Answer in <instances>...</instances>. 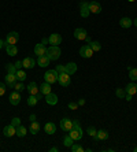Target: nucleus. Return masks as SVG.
I'll return each mask as SVG.
<instances>
[{
    "mask_svg": "<svg viewBox=\"0 0 137 152\" xmlns=\"http://www.w3.org/2000/svg\"><path fill=\"white\" fill-rule=\"evenodd\" d=\"M60 48H59V45H51L47 50V56L49 58V60H58L60 58Z\"/></svg>",
    "mask_w": 137,
    "mask_h": 152,
    "instance_id": "1",
    "label": "nucleus"
},
{
    "mask_svg": "<svg viewBox=\"0 0 137 152\" xmlns=\"http://www.w3.org/2000/svg\"><path fill=\"white\" fill-rule=\"evenodd\" d=\"M58 71L56 70H47V73L44 74V80L48 84H53V82H58Z\"/></svg>",
    "mask_w": 137,
    "mask_h": 152,
    "instance_id": "2",
    "label": "nucleus"
},
{
    "mask_svg": "<svg viewBox=\"0 0 137 152\" xmlns=\"http://www.w3.org/2000/svg\"><path fill=\"white\" fill-rule=\"evenodd\" d=\"M69 136L73 138L74 141H78V140H81V138H82V136H84V133H82V130H81V126L71 127V130L69 132Z\"/></svg>",
    "mask_w": 137,
    "mask_h": 152,
    "instance_id": "3",
    "label": "nucleus"
},
{
    "mask_svg": "<svg viewBox=\"0 0 137 152\" xmlns=\"http://www.w3.org/2000/svg\"><path fill=\"white\" fill-rule=\"evenodd\" d=\"M58 82H59V85H62V86H69L71 82L70 80V74H67V73H62V74L58 75Z\"/></svg>",
    "mask_w": 137,
    "mask_h": 152,
    "instance_id": "4",
    "label": "nucleus"
},
{
    "mask_svg": "<svg viewBox=\"0 0 137 152\" xmlns=\"http://www.w3.org/2000/svg\"><path fill=\"white\" fill-rule=\"evenodd\" d=\"M88 1H81L80 3V15L82 18H88L91 11H89V7H88Z\"/></svg>",
    "mask_w": 137,
    "mask_h": 152,
    "instance_id": "5",
    "label": "nucleus"
},
{
    "mask_svg": "<svg viewBox=\"0 0 137 152\" xmlns=\"http://www.w3.org/2000/svg\"><path fill=\"white\" fill-rule=\"evenodd\" d=\"M4 81H6V85H7L8 88H14L15 84L18 82V80H17V75L15 74L7 73V75H6V78H4Z\"/></svg>",
    "mask_w": 137,
    "mask_h": 152,
    "instance_id": "6",
    "label": "nucleus"
},
{
    "mask_svg": "<svg viewBox=\"0 0 137 152\" xmlns=\"http://www.w3.org/2000/svg\"><path fill=\"white\" fill-rule=\"evenodd\" d=\"M88 7H89V11H91L92 14H99V12H102V6H100V3L96 1V0L89 1Z\"/></svg>",
    "mask_w": 137,
    "mask_h": 152,
    "instance_id": "7",
    "label": "nucleus"
},
{
    "mask_svg": "<svg viewBox=\"0 0 137 152\" xmlns=\"http://www.w3.org/2000/svg\"><path fill=\"white\" fill-rule=\"evenodd\" d=\"M19 40V34L17 32H10L6 36V44H17Z\"/></svg>",
    "mask_w": 137,
    "mask_h": 152,
    "instance_id": "8",
    "label": "nucleus"
},
{
    "mask_svg": "<svg viewBox=\"0 0 137 152\" xmlns=\"http://www.w3.org/2000/svg\"><path fill=\"white\" fill-rule=\"evenodd\" d=\"M80 55L82 58H91L93 55V50L91 48V45H82L80 48Z\"/></svg>",
    "mask_w": 137,
    "mask_h": 152,
    "instance_id": "9",
    "label": "nucleus"
},
{
    "mask_svg": "<svg viewBox=\"0 0 137 152\" xmlns=\"http://www.w3.org/2000/svg\"><path fill=\"white\" fill-rule=\"evenodd\" d=\"M74 37L77 40H86V37H88V33H86V30L82 28H77L75 30H74Z\"/></svg>",
    "mask_w": 137,
    "mask_h": 152,
    "instance_id": "10",
    "label": "nucleus"
},
{
    "mask_svg": "<svg viewBox=\"0 0 137 152\" xmlns=\"http://www.w3.org/2000/svg\"><path fill=\"white\" fill-rule=\"evenodd\" d=\"M48 41L51 45H59L60 42H62V36L59 33H52V34L48 37Z\"/></svg>",
    "mask_w": 137,
    "mask_h": 152,
    "instance_id": "11",
    "label": "nucleus"
},
{
    "mask_svg": "<svg viewBox=\"0 0 137 152\" xmlns=\"http://www.w3.org/2000/svg\"><path fill=\"white\" fill-rule=\"evenodd\" d=\"M60 127L64 132H70L71 127H73V121H70L69 118H63V119L60 121Z\"/></svg>",
    "mask_w": 137,
    "mask_h": 152,
    "instance_id": "12",
    "label": "nucleus"
},
{
    "mask_svg": "<svg viewBox=\"0 0 137 152\" xmlns=\"http://www.w3.org/2000/svg\"><path fill=\"white\" fill-rule=\"evenodd\" d=\"M15 132H17V127H14L10 124V125H7V126H4L3 134L6 136V137H12V136L15 134Z\"/></svg>",
    "mask_w": 137,
    "mask_h": 152,
    "instance_id": "13",
    "label": "nucleus"
},
{
    "mask_svg": "<svg viewBox=\"0 0 137 152\" xmlns=\"http://www.w3.org/2000/svg\"><path fill=\"white\" fill-rule=\"evenodd\" d=\"M34 53L37 55V58L41 56V55H45V53H47L45 45H44L42 42H40V44H36V47H34Z\"/></svg>",
    "mask_w": 137,
    "mask_h": 152,
    "instance_id": "14",
    "label": "nucleus"
},
{
    "mask_svg": "<svg viewBox=\"0 0 137 152\" xmlns=\"http://www.w3.org/2000/svg\"><path fill=\"white\" fill-rule=\"evenodd\" d=\"M45 102L49 106H55V104H58V96L52 92L48 93V95H45Z\"/></svg>",
    "mask_w": 137,
    "mask_h": 152,
    "instance_id": "15",
    "label": "nucleus"
},
{
    "mask_svg": "<svg viewBox=\"0 0 137 152\" xmlns=\"http://www.w3.org/2000/svg\"><path fill=\"white\" fill-rule=\"evenodd\" d=\"M107 138H108V132L102 129V130H97V133H96V136L93 137V140H95V141H100V140H107Z\"/></svg>",
    "mask_w": 137,
    "mask_h": 152,
    "instance_id": "16",
    "label": "nucleus"
},
{
    "mask_svg": "<svg viewBox=\"0 0 137 152\" xmlns=\"http://www.w3.org/2000/svg\"><path fill=\"white\" fill-rule=\"evenodd\" d=\"M19 102H21V95H19V92L14 91V92L10 95V103L12 104V106H18Z\"/></svg>",
    "mask_w": 137,
    "mask_h": 152,
    "instance_id": "17",
    "label": "nucleus"
},
{
    "mask_svg": "<svg viewBox=\"0 0 137 152\" xmlns=\"http://www.w3.org/2000/svg\"><path fill=\"white\" fill-rule=\"evenodd\" d=\"M49 58L47 56V55H41V56H39L37 58V64H39L40 67H47L49 64Z\"/></svg>",
    "mask_w": 137,
    "mask_h": 152,
    "instance_id": "18",
    "label": "nucleus"
},
{
    "mask_svg": "<svg viewBox=\"0 0 137 152\" xmlns=\"http://www.w3.org/2000/svg\"><path fill=\"white\" fill-rule=\"evenodd\" d=\"M22 66H23L25 69H33L36 66V60L33 59V58H25V59L22 60Z\"/></svg>",
    "mask_w": 137,
    "mask_h": 152,
    "instance_id": "19",
    "label": "nucleus"
},
{
    "mask_svg": "<svg viewBox=\"0 0 137 152\" xmlns=\"http://www.w3.org/2000/svg\"><path fill=\"white\" fill-rule=\"evenodd\" d=\"M6 51H7L8 56H15L18 53V48L15 44H7V45H6Z\"/></svg>",
    "mask_w": 137,
    "mask_h": 152,
    "instance_id": "20",
    "label": "nucleus"
},
{
    "mask_svg": "<svg viewBox=\"0 0 137 152\" xmlns=\"http://www.w3.org/2000/svg\"><path fill=\"white\" fill-rule=\"evenodd\" d=\"M44 130H45L47 134H53V133L56 132V125L53 124V122H48V124H45V126H44Z\"/></svg>",
    "mask_w": 137,
    "mask_h": 152,
    "instance_id": "21",
    "label": "nucleus"
},
{
    "mask_svg": "<svg viewBox=\"0 0 137 152\" xmlns=\"http://www.w3.org/2000/svg\"><path fill=\"white\" fill-rule=\"evenodd\" d=\"M125 92L129 93V95L134 96L137 93V85L134 84V82H130V84L126 85V88H125Z\"/></svg>",
    "mask_w": 137,
    "mask_h": 152,
    "instance_id": "22",
    "label": "nucleus"
},
{
    "mask_svg": "<svg viewBox=\"0 0 137 152\" xmlns=\"http://www.w3.org/2000/svg\"><path fill=\"white\" fill-rule=\"evenodd\" d=\"M64 69H66V73H67V74L73 75L74 73L77 71V64L74 63V62H70V63L64 64Z\"/></svg>",
    "mask_w": 137,
    "mask_h": 152,
    "instance_id": "23",
    "label": "nucleus"
},
{
    "mask_svg": "<svg viewBox=\"0 0 137 152\" xmlns=\"http://www.w3.org/2000/svg\"><path fill=\"white\" fill-rule=\"evenodd\" d=\"M119 25H121V28H123V29H129L130 26L133 25V21H132L130 18L125 17V18H122V19L119 21Z\"/></svg>",
    "mask_w": 137,
    "mask_h": 152,
    "instance_id": "24",
    "label": "nucleus"
},
{
    "mask_svg": "<svg viewBox=\"0 0 137 152\" xmlns=\"http://www.w3.org/2000/svg\"><path fill=\"white\" fill-rule=\"evenodd\" d=\"M28 92L30 93V95H37V93H40V88L37 86L36 82H30V84L28 85Z\"/></svg>",
    "mask_w": 137,
    "mask_h": 152,
    "instance_id": "25",
    "label": "nucleus"
},
{
    "mask_svg": "<svg viewBox=\"0 0 137 152\" xmlns=\"http://www.w3.org/2000/svg\"><path fill=\"white\" fill-rule=\"evenodd\" d=\"M51 89H52L51 88V84L44 82V84H41V86H40V92L45 96V95H48V93H51Z\"/></svg>",
    "mask_w": 137,
    "mask_h": 152,
    "instance_id": "26",
    "label": "nucleus"
},
{
    "mask_svg": "<svg viewBox=\"0 0 137 152\" xmlns=\"http://www.w3.org/2000/svg\"><path fill=\"white\" fill-rule=\"evenodd\" d=\"M39 132H40V124L36 122V121H33L32 124H30V133H32V134H37Z\"/></svg>",
    "mask_w": 137,
    "mask_h": 152,
    "instance_id": "27",
    "label": "nucleus"
},
{
    "mask_svg": "<svg viewBox=\"0 0 137 152\" xmlns=\"http://www.w3.org/2000/svg\"><path fill=\"white\" fill-rule=\"evenodd\" d=\"M26 133H28V132H26V127L25 126H22V125H19V126L17 127V132H15V134L18 136V137H25V136H26Z\"/></svg>",
    "mask_w": 137,
    "mask_h": 152,
    "instance_id": "28",
    "label": "nucleus"
},
{
    "mask_svg": "<svg viewBox=\"0 0 137 152\" xmlns=\"http://www.w3.org/2000/svg\"><path fill=\"white\" fill-rule=\"evenodd\" d=\"M15 75H17V80H18V81H21V82H23L25 80H26V77H28V75H26V73H25V71L22 70V69H19V70H17V73H15Z\"/></svg>",
    "mask_w": 137,
    "mask_h": 152,
    "instance_id": "29",
    "label": "nucleus"
},
{
    "mask_svg": "<svg viewBox=\"0 0 137 152\" xmlns=\"http://www.w3.org/2000/svg\"><path fill=\"white\" fill-rule=\"evenodd\" d=\"M129 69V78L132 80V81H137V69H133V67H127Z\"/></svg>",
    "mask_w": 137,
    "mask_h": 152,
    "instance_id": "30",
    "label": "nucleus"
},
{
    "mask_svg": "<svg viewBox=\"0 0 137 152\" xmlns=\"http://www.w3.org/2000/svg\"><path fill=\"white\" fill-rule=\"evenodd\" d=\"M89 45H91V48L93 50V52H97V51L102 50V45H100V42L99 41H91L89 42Z\"/></svg>",
    "mask_w": 137,
    "mask_h": 152,
    "instance_id": "31",
    "label": "nucleus"
},
{
    "mask_svg": "<svg viewBox=\"0 0 137 152\" xmlns=\"http://www.w3.org/2000/svg\"><path fill=\"white\" fill-rule=\"evenodd\" d=\"M37 103H39V99L36 97V95H30V96H29V99H28V104H29V106L33 107V106H36Z\"/></svg>",
    "mask_w": 137,
    "mask_h": 152,
    "instance_id": "32",
    "label": "nucleus"
},
{
    "mask_svg": "<svg viewBox=\"0 0 137 152\" xmlns=\"http://www.w3.org/2000/svg\"><path fill=\"white\" fill-rule=\"evenodd\" d=\"M63 144H64V147H71V145L74 144V140L67 134V136H64V138H63Z\"/></svg>",
    "mask_w": 137,
    "mask_h": 152,
    "instance_id": "33",
    "label": "nucleus"
},
{
    "mask_svg": "<svg viewBox=\"0 0 137 152\" xmlns=\"http://www.w3.org/2000/svg\"><path fill=\"white\" fill-rule=\"evenodd\" d=\"M6 69H7V73H11V74H15V73H17V67H15L14 63H7Z\"/></svg>",
    "mask_w": 137,
    "mask_h": 152,
    "instance_id": "34",
    "label": "nucleus"
},
{
    "mask_svg": "<svg viewBox=\"0 0 137 152\" xmlns=\"http://www.w3.org/2000/svg\"><path fill=\"white\" fill-rule=\"evenodd\" d=\"M115 95H116V97H119V99H125L126 92H125V89H122V88H116Z\"/></svg>",
    "mask_w": 137,
    "mask_h": 152,
    "instance_id": "35",
    "label": "nucleus"
},
{
    "mask_svg": "<svg viewBox=\"0 0 137 152\" xmlns=\"http://www.w3.org/2000/svg\"><path fill=\"white\" fill-rule=\"evenodd\" d=\"M86 133H88V136H89V137H95V136H96V133H97V130H96L95 127L89 126L88 129H86Z\"/></svg>",
    "mask_w": 137,
    "mask_h": 152,
    "instance_id": "36",
    "label": "nucleus"
},
{
    "mask_svg": "<svg viewBox=\"0 0 137 152\" xmlns=\"http://www.w3.org/2000/svg\"><path fill=\"white\" fill-rule=\"evenodd\" d=\"M25 89V85L22 84L21 81H18L17 84H15V86H14V91H17V92H22Z\"/></svg>",
    "mask_w": 137,
    "mask_h": 152,
    "instance_id": "37",
    "label": "nucleus"
},
{
    "mask_svg": "<svg viewBox=\"0 0 137 152\" xmlns=\"http://www.w3.org/2000/svg\"><path fill=\"white\" fill-rule=\"evenodd\" d=\"M70 149L73 152H82L84 151V148H82V147H81V145H78V144H73L70 147Z\"/></svg>",
    "mask_w": 137,
    "mask_h": 152,
    "instance_id": "38",
    "label": "nucleus"
},
{
    "mask_svg": "<svg viewBox=\"0 0 137 152\" xmlns=\"http://www.w3.org/2000/svg\"><path fill=\"white\" fill-rule=\"evenodd\" d=\"M11 125H12V126H14V127H18V126H19V125H21V119H19V118H18V117L12 118V119H11Z\"/></svg>",
    "mask_w": 137,
    "mask_h": 152,
    "instance_id": "39",
    "label": "nucleus"
},
{
    "mask_svg": "<svg viewBox=\"0 0 137 152\" xmlns=\"http://www.w3.org/2000/svg\"><path fill=\"white\" fill-rule=\"evenodd\" d=\"M55 70L58 71V74H62V73H66V69H64V64H58Z\"/></svg>",
    "mask_w": 137,
    "mask_h": 152,
    "instance_id": "40",
    "label": "nucleus"
},
{
    "mask_svg": "<svg viewBox=\"0 0 137 152\" xmlns=\"http://www.w3.org/2000/svg\"><path fill=\"white\" fill-rule=\"evenodd\" d=\"M69 108H70V110H77V108H78V103L70 102V103H69Z\"/></svg>",
    "mask_w": 137,
    "mask_h": 152,
    "instance_id": "41",
    "label": "nucleus"
},
{
    "mask_svg": "<svg viewBox=\"0 0 137 152\" xmlns=\"http://www.w3.org/2000/svg\"><path fill=\"white\" fill-rule=\"evenodd\" d=\"M6 93V85L3 82H0V96H3Z\"/></svg>",
    "mask_w": 137,
    "mask_h": 152,
    "instance_id": "42",
    "label": "nucleus"
},
{
    "mask_svg": "<svg viewBox=\"0 0 137 152\" xmlns=\"http://www.w3.org/2000/svg\"><path fill=\"white\" fill-rule=\"evenodd\" d=\"M15 67H17V70H19V69H22L23 66H22V60H18V62H15Z\"/></svg>",
    "mask_w": 137,
    "mask_h": 152,
    "instance_id": "43",
    "label": "nucleus"
},
{
    "mask_svg": "<svg viewBox=\"0 0 137 152\" xmlns=\"http://www.w3.org/2000/svg\"><path fill=\"white\" fill-rule=\"evenodd\" d=\"M132 97H133V96L129 95V93H126V95H125V100H126V102H130V100H132Z\"/></svg>",
    "mask_w": 137,
    "mask_h": 152,
    "instance_id": "44",
    "label": "nucleus"
},
{
    "mask_svg": "<svg viewBox=\"0 0 137 152\" xmlns=\"http://www.w3.org/2000/svg\"><path fill=\"white\" fill-rule=\"evenodd\" d=\"M6 45H7V44H6V41H3V40H0V50H1V48H6Z\"/></svg>",
    "mask_w": 137,
    "mask_h": 152,
    "instance_id": "45",
    "label": "nucleus"
},
{
    "mask_svg": "<svg viewBox=\"0 0 137 152\" xmlns=\"http://www.w3.org/2000/svg\"><path fill=\"white\" fill-rule=\"evenodd\" d=\"M85 104V99H80L78 100V106H84Z\"/></svg>",
    "mask_w": 137,
    "mask_h": 152,
    "instance_id": "46",
    "label": "nucleus"
},
{
    "mask_svg": "<svg viewBox=\"0 0 137 152\" xmlns=\"http://www.w3.org/2000/svg\"><path fill=\"white\" fill-rule=\"evenodd\" d=\"M59 149H58V147H52V148H49V152H58Z\"/></svg>",
    "mask_w": 137,
    "mask_h": 152,
    "instance_id": "47",
    "label": "nucleus"
},
{
    "mask_svg": "<svg viewBox=\"0 0 137 152\" xmlns=\"http://www.w3.org/2000/svg\"><path fill=\"white\" fill-rule=\"evenodd\" d=\"M42 44H44V45H45V44H49V41H48V39H42Z\"/></svg>",
    "mask_w": 137,
    "mask_h": 152,
    "instance_id": "48",
    "label": "nucleus"
},
{
    "mask_svg": "<svg viewBox=\"0 0 137 152\" xmlns=\"http://www.w3.org/2000/svg\"><path fill=\"white\" fill-rule=\"evenodd\" d=\"M30 121H32V122H33V121H36V115H34V114H32V115H30Z\"/></svg>",
    "mask_w": 137,
    "mask_h": 152,
    "instance_id": "49",
    "label": "nucleus"
},
{
    "mask_svg": "<svg viewBox=\"0 0 137 152\" xmlns=\"http://www.w3.org/2000/svg\"><path fill=\"white\" fill-rule=\"evenodd\" d=\"M133 23H134V26H136V28H137V19H134V22H133Z\"/></svg>",
    "mask_w": 137,
    "mask_h": 152,
    "instance_id": "50",
    "label": "nucleus"
},
{
    "mask_svg": "<svg viewBox=\"0 0 137 152\" xmlns=\"http://www.w3.org/2000/svg\"><path fill=\"white\" fill-rule=\"evenodd\" d=\"M134 152H137V147H134Z\"/></svg>",
    "mask_w": 137,
    "mask_h": 152,
    "instance_id": "51",
    "label": "nucleus"
},
{
    "mask_svg": "<svg viewBox=\"0 0 137 152\" xmlns=\"http://www.w3.org/2000/svg\"><path fill=\"white\" fill-rule=\"evenodd\" d=\"M127 1H134V0H127Z\"/></svg>",
    "mask_w": 137,
    "mask_h": 152,
    "instance_id": "52",
    "label": "nucleus"
}]
</instances>
